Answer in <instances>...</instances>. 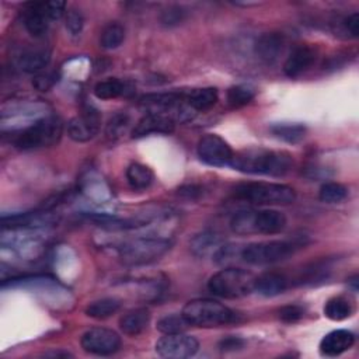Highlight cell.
Returning a JSON list of instances; mask_svg holds the SVG:
<instances>
[{
	"label": "cell",
	"instance_id": "1",
	"mask_svg": "<svg viewBox=\"0 0 359 359\" xmlns=\"http://www.w3.org/2000/svg\"><path fill=\"white\" fill-rule=\"evenodd\" d=\"M292 156L286 152L248 149L233 155L229 166L241 173L281 177L292 168Z\"/></svg>",
	"mask_w": 359,
	"mask_h": 359
},
{
	"label": "cell",
	"instance_id": "2",
	"mask_svg": "<svg viewBox=\"0 0 359 359\" xmlns=\"http://www.w3.org/2000/svg\"><path fill=\"white\" fill-rule=\"evenodd\" d=\"M182 314L190 326L204 329L228 326L239 321L236 312L212 299H194L184 306Z\"/></svg>",
	"mask_w": 359,
	"mask_h": 359
},
{
	"label": "cell",
	"instance_id": "3",
	"mask_svg": "<svg viewBox=\"0 0 359 359\" xmlns=\"http://www.w3.org/2000/svg\"><path fill=\"white\" fill-rule=\"evenodd\" d=\"M63 122L59 117L51 116L35 121L13 136V145L20 151H34L54 146L61 139Z\"/></svg>",
	"mask_w": 359,
	"mask_h": 359
},
{
	"label": "cell",
	"instance_id": "4",
	"mask_svg": "<svg viewBox=\"0 0 359 359\" xmlns=\"http://www.w3.org/2000/svg\"><path fill=\"white\" fill-rule=\"evenodd\" d=\"M256 276L241 268L226 267L213 274L208 281V290L215 296L239 299L254 292Z\"/></svg>",
	"mask_w": 359,
	"mask_h": 359
},
{
	"label": "cell",
	"instance_id": "5",
	"mask_svg": "<svg viewBox=\"0 0 359 359\" xmlns=\"http://www.w3.org/2000/svg\"><path fill=\"white\" fill-rule=\"evenodd\" d=\"M173 243L163 237H136L118 247V256L125 265H146L157 261Z\"/></svg>",
	"mask_w": 359,
	"mask_h": 359
},
{
	"label": "cell",
	"instance_id": "6",
	"mask_svg": "<svg viewBox=\"0 0 359 359\" xmlns=\"http://www.w3.org/2000/svg\"><path fill=\"white\" fill-rule=\"evenodd\" d=\"M302 243L298 240H272L251 243L241 250V261L250 265H270L291 257Z\"/></svg>",
	"mask_w": 359,
	"mask_h": 359
},
{
	"label": "cell",
	"instance_id": "7",
	"mask_svg": "<svg viewBox=\"0 0 359 359\" xmlns=\"http://www.w3.org/2000/svg\"><path fill=\"white\" fill-rule=\"evenodd\" d=\"M237 198L256 205H288L296 198L295 190L275 183H246L235 190Z\"/></svg>",
	"mask_w": 359,
	"mask_h": 359
},
{
	"label": "cell",
	"instance_id": "8",
	"mask_svg": "<svg viewBox=\"0 0 359 359\" xmlns=\"http://www.w3.org/2000/svg\"><path fill=\"white\" fill-rule=\"evenodd\" d=\"M197 152L199 159L213 167H225L230 164V160L233 157V151L229 146V143L222 139L219 135L208 133L204 135L197 146Z\"/></svg>",
	"mask_w": 359,
	"mask_h": 359
},
{
	"label": "cell",
	"instance_id": "9",
	"mask_svg": "<svg viewBox=\"0 0 359 359\" xmlns=\"http://www.w3.org/2000/svg\"><path fill=\"white\" fill-rule=\"evenodd\" d=\"M80 344L82 348L89 353L109 356L121 348V337L113 330L94 327L82 336Z\"/></svg>",
	"mask_w": 359,
	"mask_h": 359
},
{
	"label": "cell",
	"instance_id": "10",
	"mask_svg": "<svg viewBox=\"0 0 359 359\" xmlns=\"http://www.w3.org/2000/svg\"><path fill=\"white\" fill-rule=\"evenodd\" d=\"M199 349V342L197 338L184 334H164L157 342H156V352L162 358H170V359H184L194 356Z\"/></svg>",
	"mask_w": 359,
	"mask_h": 359
},
{
	"label": "cell",
	"instance_id": "11",
	"mask_svg": "<svg viewBox=\"0 0 359 359\" xmlns=\"http://www.w3.org/2000/svg\"><path fill=\"white\" fill-rule=\"evenodd\" d=\"M101 125V116L94 109V107L89 105L82 111L80 116L72 118L67 124V135L70 139L75 142H89L93 139Z\"/></svg>",
	"mask_w": 359,
	"mask_h": 359
},
{
	"label": "cell",
	"instance_id": "12",
	"mask_svg": "<svg viewBox=\"0 0 359 359\" xmlns=\"http://www.w3.org/2000/svg\"><path fill=\"white\" fill-rule=\"evenodd\" d=\"M174 127L175 121L171 117L160 113H149L135 125L132 129V138H143L151 133L168 135L174 131Z\"/></svg>",
	"mask_w": 359,
	"mask_h": 359
},
{
	"label": "cell",
	"instance_id": "13",
	"mask_svg": "<svg viewBox=\"0 0 359 359\" xmlns=\"http://www.w3.org/2000/svg\"><path fill=\"white\" fill-rule=\"evenodd\" d=\"M314 61L316 51L312 47H296L283 63L285 75L291 79H296L305 74V72L314 63Z\"/></svg>",
	"mask_w": 359,
	"mask_h": 359
},
{
	"label": "cell",
	"instance_id": "14",
	"mask_svg": "<svg viewBox=\"0 0 359 359\" xmlns=\"http://www.w3.org/2000/svg\"><path fill=\"white\" fill-rule=\"evenodd\" d=\"M285 39L279 32H265L256 43V55L264 63H274L278 61L281 54L283 52Z\"/></svg>",
	"mask_w": 359,
	"mask_h": 359
},
{
	"label": "cell",
	"instance_id": "15",
	"mask_svg": "<svg viewBox=\"0 0 359 359\" xmlns=\"http://www.w3.org/2000/svg\"><path fill=\"white\" fill-rule=\"evenodd\" d=\"M24 25L34 39H41L50 28V19L44 12L43 2L28 3L24 9Z\"/></svg>",
	"mask_w": 359,
	"mask_h": 359
},
{
	"label": "cell",
	"instance_id": "16",
	"mask_svg": "<svg viewBox=\"0 0 359 359\" xmlns=\"http://www.w3.org/2000/svg\"><path fill=\"white\" fill-rule=\"evenodd\" d=\"M355 342V336L348 330H334L320 341V353L338 356L348 351Z\"/></svg>",
	"mask_w": 359,
	"mask_h": 359
},
{
	"label": "cell",
	"instance_id": "17",
	"mask_svg": "<svg viewBox=\"0 0 359 359\" xmlns=\"http://www.w3.org/2000/svg\"><path fill=\"white\" fill-rule=\"evenodd\" d=\"M286 228V217L275 209L256 210L254 215V230L256 235H276Z\"/></svg>",
	"mask_w": 359,
	"mask_h": 359
},
{
	"label": "cell",
	"instance_id": "18",
	"mask_svg": "<svg viewBox=\"0 0 359 359\" xmlns=\"http://www.w3.org/2000/svg\"><path fill=\"white\" fill-rule=\"evenodd\" d=\"M51 62V51L48 48H28L19 58V66L25 74H40Z\"/></svg>",
	"mask_w": 359,
	"mask_h": 359
},
{
	"label": "cell",
	"instance_id": "19",
	"mask_svg": "<svg viewBox=\"0 0 359 359\" xmlns=\"http://www.w3.org/2000/svg\"><path fill=\"white\" fill-rule=\"evenodd\" d=\"M151 321V312L145 307H139L128 312L120 320V327L124 334L129 337H138L145 331Z\"/></svg>",
	"mask_w": 359,
	"mask_h": 359
},
{
	"label": "cell",
	"instance_id": "20",
	"mask_svg": "<svg viewBox=\"0 0 359 359\" xmlns=\"http://www.w3.org/2000/svg\"><path fill=\"white\" fill-rule=\"evenodd\" d=\"M288 288V279L278 272H267L256 278L254 292L265 298H274L283 294Z\"/></svg>",
	"mask_w": 359,
	"mask_h": 359
},
{
	"label": "cell",
	"instance_id": "21",
	"mask_svg": "<svg viewBox=\"0 0 359 359\" xmlns=\"http://www.w3.org/2000/svg\"><path fill=\"white\" fill-rule=\"evenodd\" d=\"M218 98V90L215 87L195 89L190 93H186V100L194 111H206L212 109L217 104Z\"/></svg>",
	"mask_w": 359,
	"mask_h": 359
},
{
	"label": "cell",
	"instance_id": "22",
	"mask_svg": "<svg viewBox=\"0 0 359 359\" xmlns=\"http://www.w3.org/2000/svg\"><path fill=\"white\" fill-rule=\"evenodd\" d=\"M127 180L133 190H146L155 182L153 171L140 163H132L127 168Z\"/></svg>",
	"mask_w": 359,
	"mask_h": 359
},
{
	"label": "cell",
	"instance_id": "23",
	"mask_svg": "<svg viewBox=\"0 0 359 359\" xmlns=\"http://www.w3.org/2000/svg\"><path fill=\"white\" fill-rule=\"evenodd\" d=\"M121 309V302L116 298H104L90 303L86 307V314L96 320H105L114 316Z\"/></svg>",
	"mask_w": 359,
	"mask_h": 359
},
{
	"label": "cell",
	"instance_id": "24",
	"mask_svg": "<svg viewBox=\"0 0 359 359\" xmlns=\"http://www.w3.org/2000/svg\"><path fill=\"white\" fill-rule=\"evenodd\" d=\"M271 132L283 142L288 143H298L306 135V127L302 124H292V122H278L271 125Z\"/></svg>",
	"mask_w": 359,
	"mask_h": 359
},
{
	"label": "cell",
	"instance_id": "25",
	"mask_svg": "<svg viewBox=\"0 0 359 359\" xmlns=\"http://www.w3.org/2000/svg\"><path fill=\"white\" fill-rule=\"evenodd\" d=\"M219 244H221L219 235L208 230V232H202L201 235L194 237V240L191 243V250L194 251V254L204 257V256H208L209 253H212L213 250L217 251L221 247Z\"/></svg>",
	"mask_w": 359,
	"mask_h": 359
},
{
	"label": "cell",
	"instance_id": "26",
	"mask_svg": "<svg viewBox=\"0 0 359 359\" xmlns=\"http://www.w3.org/2000/svg\"><path fill=\"white\" fill-rule=\"evenodd\" d=\"M125 40V28L120 23L107 24L100 34V45L104 50H116Z\"/></svg>",
	"mask_w": 359,
	"mask_h": 359
},
{
	"label": "cell",
	"instance_id": "27",
	"mask_svg": "<svg viewBox=\"0 0 359 359\" xmlns=\"http://www.w3.org/2000/svg\"><path fill=\"white\" fill-rule=\"evenodd\" d=\"M127 85L118 79L98 82L94 86V96L100 100H113L127 94Z\"/></svg>",
	"mask_w": 359,
	"mask_h": 359
},
{
	"label": "cell",
	"instance_id": "28",
	"mask_svg": "<svg viewBox=\"0 0 359 359\" xmlns=\"http://www.w3.org/2000/svg\"><path fill=\"white\" fill-rule=\"evenodd\" d=\"M352 313H353V307H352L351 302L341 296L330 299L325 306L326 317L333 321H342V320L351 317Z\"/></svg>",
	"mask_w": 359,
	"mask_h": 359
},
{
	"label": "cell",
	"instance_id": "29",
	"mask_svg": "<svg viewBox=\"0 0 359 359\" xmlns=\"http://www.w3.org/2000/svg\"><path fill=\"white\" fill-rule=\"evenodd\" d=\"M254 215L256 210H240L230 221V229L240 236L256 235L254 230Z\"/></svg>",
	"mask_w": 359,
	"mask_h": 359
},
{
	"label": "cell",
	"instance_id": "30",
	"mask_svg": "<svg viewBox=\"0 0 359 359\" xmlns=\"http://www.w3.org/2000/svg\"><path fill=\"white\" fill-rule=\"evenodd\" d=\"M256 97V89L248 85H237L228 90V102L232 109H240L253 101Z\"/></svg>",
	"mask_w": 359,
	"mask_h": 359
},
{
	"label": "cell",
	"instance_id": "31",
	"mask_svg": "<svg viewBox=\"0 0 359 359\" xmlns=\"http://www.w3.org/2000/svg\"><path fill=\"white\" fill-rule=\"evenodd\" d=\"M243 247L236 244H224L213 253V261L222 267H232L236 261L241 260Z\"/></svg>",
	"mask_w": 359,
	"mask_h": 359
},
{
	"label": "cell",
	"instance_id": "32",
	"mask_svg": "<svg viewBox=\"0 0 359 359\" xmlns=\"http://www.w3.org/2000/svg\"><path fill=\"white\" fill-rule=\"evenodd\" d=\"M190 325L183 317V314H168L157 321V330L163 334H177L184 333Z\"/></svg>",
	"mask_w": 359,
	"mask_h": 359
},
{
	"label": "cell",
	"instance_id": "33",
	"mask_svg": "<svg viewBox=\"0 0 359 359\" xmlns=\"http://www.w3.org/2000/svg\"><path fill=\"white\" fill-rule=\"evenodd\" d=\"M348 197V190L345 186L338 183H326L323 184L318 193L321 202L326 204H340Z\"/></svg>",
	"mask_w": 359,
	"mask_h": 359
},
{
	"label": "cell",
	"instance_id": "34",
	"mask_svg": "<svg viewBox=\"0 0 359 359\" xmlns=\"http://www.w3.org/2000/svg\"><path fill=\"white\" fill-rule=\"evenodd\" d=\"M129 124H131V120H129L128 114H125V113L116 114L109 121V124H107V128H105L107 138L111 139V140H116V139L121 138L124 133H127V131L129 128Z\"/></svg>",
	"mask_w": 359,
	"mask_h": 359
},
{
	"label": "cell",
	"instance_id": "35",
	"mask_svg": "<svg viewBox=\"0 0 359 359\" xmlns=\"http://www.w3.org/2000/svg\"><path fill=\"white\" fill-rule=\"evenodd\" d=\"M186 19H187V12L182 6H168L160 14V23L168 28L183 24Z\"/></svg>",
	"mask_w": 359,
	"mask_h": 359
},
{
	"label": "cell",
	"instance_id": "36",
	"mask_svg": "<svg viewBox=\"0 0 359 359\" xmlns=\"http://www.w3.org/2000/svg\"><path fill=\"white\" fill-rule=\"evenodd\" d=\"M85 19L82 13L76 9H72L66 13V28L72 35H79L83 30Z\"/></svg>",
	"mask_w": 359,
	"mask_h": 359
},
{
	"label": "cell",
	"instance_id": "37",
	"mask_svg": "<svg viewBox=\"0 0 359 359\" xmlns=\"http://www.w3.org/2000/svg\"><path fill=\"white\" fill-rule=\"evenodd\" d=\"M305 314V310L302 306H298V305H290V306H283L281 310H279V318L283 321V323H290V325H292V323H296L299 321Z\"/></svg>",
	"mask_w": 359,
	"mask_h": 359
},
{
	"label": "cell",
	"instance_id": "38",
	"mask_svg": "<svg viewBox=\"0 0 359 359\" xmlns=\"http://www.w3.org/2000/svg\"><path fill=\"white\" fill-rule=\"evenodd\" d=\"M58 82V74L56 72H47V74H41L35 76L32 80L34 87L40 91H48L54 87V85Z\"/></svg>",
	"mask_w": 359,
	"mask_h": 359
},
{
	"label": "cell",
	"instance_id": "39",
	"mask_svg": "<svg viewBox=\"0 0 359 359\" xmlns=\"http://www.w3.org/2000/svg\"><path fill=\"white\" fill-rule=\"evenodd\" d=\"M43 8L50 20H59L66 13V3L58 2V0H54V2H43Z\"/></svg>",
	"mask_w": 359,
	"mask_h": 359
},
{
	"label": "cell",
	"instance_id": "40",
	"mask_svg": "<svg viewBox=\"0 0 359 359\" xmlns=\"http://www.w3.org/2000/svg\"><path fill=\"white\" fill-rule=\"evenodd\" d=\"M243 347H244V341L239 337H228V338H224L218 344V348L222 352H235V351L241 349Z\"/></svg>",
	"mask_w": 359,
	"mask_h": 359
},
{
	"label": "cell",
	"instance_id": "41",
	"mask_svg": "<svg viewBox=\"0 0 359 359\" xmlns=\"http://www.w3.org/2000/svg\"><path fill=\"white\" fill-rule=\"evenodd\" d=\"M342 27L345 32L351 34V37L356 39L359 35V14L355 12L351 16L345 17L342 21Z\"/></svg>",
	"mask_w": 359,
	"mask_h": 359
},
{
	"label": "cell",
	"instance_id": "42",
	"mask_svg": "<svg viewBox=\"0 0 359 359\" xmlns=\"http://www.w3.org/2000/svg\"><path fill=\"white\" fill-rule=\"evenodd\" d=\"M201 188L197 187V186H186V187H182L178 190V195L182 197H186L188 199H195L201 195Z\"/></svg>",
	"mask_w": 359,
	"mask_h": 359
},
{
	"label": "cell",
	"instance_id": "43",
	"mask_svg": "<svg viewBox=\"0 0 359 359\" xmlns=\"http://www.w3.org/2000/svg\"><path fill=\"white\" fill-rule=\"evenodd\" d=\"M348 283H351V285H352L353 291H358V276H356V275H355L353 278H351V279L348 281Z\"/></svg>",
	"mask_w": 359,
	"mask_h": 359
}]
</instances>
